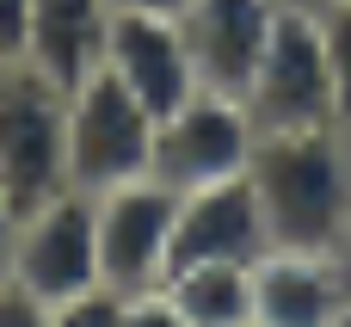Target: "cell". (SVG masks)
Listing matches in <instances>:
<instances>
[{
	"label": "cell",
	"mask_w": 351,
	"mask_h": 327,
	"mask_svg": "<svg viewBox=\"0 0 351 327\" xmlns=\"http://www.w3.org/2000/svg\"><path fill=\"white\" fill-rule=\"evenodd\" d=\"M247 179L265 204L271 247L339 253L351 229V136L339 124L321 130H265Z\"/></svg>",
	"instance_id": "cell-1"
},
{
	"label": "cell",
	"mask_w": 351,
	"mask_h": 327,
	"mask_svg": "<svg viewBox=\"0 0 351 327\" xmlns=\"http://www.w3.org/2000/svg\"><path fill=\"white\" fill-rule=\"evenodd\" d=\"M0 192L19 216L68 192V87L37 62L0 68Z\"/></svg>",
	"instance_id": "cell-2"
},
{
	"label": "cell",
	"mask_w": 351,
	"mask_h": 327,
	"mask_svg": "<svg viewBox=\"0 0 351 327\" xmlns=\"http://www.w3.org/2000/svg\"><path fill=\"white\" fill-rule=\"evenodd\" d=\"M154 111L99 62L68 87V185L111 192L154 173Z\"/></svg>",
	"instance_id": "cell-3"
},
{
	"label": "cell",
	"mask_w": 351,
	"mask_h": 327,
	"mask_svg": "<svg viewBox=\"0 0 351 327\" xmlns=\"http://www.w3.org/2000/svg\"><path fill=\"white\" fill-rule=\"evenodd\" d=\"M247 111L265 130H321V124H339V105H333V62H327V25H321V6L308 0H284L278 6V25H271V43L247 80Z\"/></svg>",
	"instance_id": "cell-4"
},
{
	"label": "cell",
	"mask_w": 351,
	"mask_h": 327,
	"mask_svg": "<svg viewBox=\"0 0 351 327\" xmlns=\"http://www.w3.org/2000/svg\"><path fill=\"white\" fill-rule=\"evenodd\" d=\"M56 322V309H68L74 297H86L93 284H105L99 272V216H93V192H56L37 210L19 216L12 235V272Z\"/></svg>",
	"instance_id": "cell-5"
},
{
	"label": "cell",
	"mask_w": 351,
	"mask_h": 327,
	"mask_svg": "<svg viewBox=\"0 0 351 327\" xmlns=\"http://www.w3.org/2000/svg\"><path fill=\"white\" fill-rule=\"evenodd\" d=\"M253 148H259V124H253L247 99L197 87L185 105H173L154 124V179H167L173 192L241 179Z\"/></svg>",
	"instance_id": "cell-6"
},
{
	"label": "cell",
	"mask_w": 351,
	"mask_h": 327,
	"mask_svg": "<svg viewBox=\"0 0 351 327\" xmlns=\"http://www.w3.org/2000/svg\"><path fill=\"white\" fill-rule=\"evenodd\" d=\"M93 216H99V272L111 291L136 297L167 284L173 266V229H179V192L167 179H130L111 192H93Z\"/></svg>",
	"instance_id": "cell-7"
},
{
	"label": "cell",
	"mask_w": 351,
	"mask_h": 327,
	"mask_svg": "<svg viewBox=\"0 0 351 327\" xmlns=\"http://www.w3.org/2000/svg\"><path fill=\"white\" fill-rule=\"evenodd\" d=\"M99 62H105V68H111V74H117L154 117H167L173 105H185V99L197 93V62H191V43H185L179 12L111 6Z\"/></svg>",
	"instance_id": "cell-8"
},
{
	"label": "cell",
	"mask_w": 351,
	"mask_h": 327,
	"mask_svg": "<svg viewBox=\"0 0 351 327\" xmlns=\"http://www.w3.org/2000/svg\"><path fill=\"white\" fill-rule=\"evenodd\" d=\"M271 247L265 204L253 179H216L197 192H179V229H173V266H210V260H259Z\"/></svg>",
	"instance_id": "cell-9"
},
{
	"label": "cell",
	"mask_w": 351,
	"mask_h": 327,
	"mask_svg": "<svg viewBox=\"0 0 351 327\" xmlns=\"http://www.w3.org/2000/svg\"><path fill=\"white\" fill-rule=\"evenodd\" d=\"M278 6L284 0H185L179 25H185V43L197 62V87L247 99V80L271 43Z\"/></svg>",
	"instance_id": "cell-10"
},
{
	"label": "cell",
	"mask_w": 351,
	"mask_h": 327,
	"mask_svg": "<svg viewBox=\"0 0 351 327\" xmlns=\"http://www.w3.org/2000/svg\"><path fill=\"white\" fill-rule=\"evenodd\" d=\"M346 297L339 253L265 247L253 260V327H333Z\"/></svg>",
	"instance_id": "cell-11"
},
{
	"label": "cell",
	"mask_w": 351,
	"mask_h": 327,
	"mask_svg": "<svg viewBox=\"0 0 351 327\" xmlns=\"http://www.w3.org/2000/svg\"><path fill=\"white\" fill-rule=\"evenodd\" d=\"M105 25H111V0H31V62L49 80L74 87L80 74L99 68Z\"/></svg>",
	"instance_id": "cell-12"
},
{
	"label": "cell",
	"mask_w": 351,
	"mask_h": 327,
	"mask_svg": "<svg viewBox=\"0 0 351 327\" xmlns=\"http://www.w3.org/2000/svg\"><path fill=\"white\" fill-rule=\"evenodd\" d=\"M179 327H253V260H210L167 272Z\"/></svg>",
	"instance_id": "cell-13"
},
{
	"label": "cell",
	"mask_w": 351,
	"mask_h": 327,
	"mask_svg": "<svg viewBox=\"0 0 351 327\" xmlns=\"http://www.w3.org/2000/svg\"><path fill=\"white\" fill-rule=\"evenodd\" d=\"M321 25H327V62H333L339 130H351V0L346 6H321Z\"/></svg>",
	"instance_id": "cell-14"
},
{
	"label": "cell",
	"mask_w": 351,
	"mask_h": 327,
	"mask_svg": "<svg viewBox=\"0 0 351 327\" xmlns=\"http://www.w3.org/2000/svg\"><path fill=\"white\" fill-rule=\"evenodd\" d=\"M31 62V0H0V68Z\"/></svg>",
	"instance_id": "cell-15"
},
{
	"label": "cell",
	"mask_w": 351,
	"mask_h": 327,
	"mask_svg": "<svg viewBox=\"0 0 351 327\" xmlns=\"http://www.w3.org/2000/svg\"><path fill=\"white\" fill-rule=\"evenodd\" d=\"M12 235H19V210H12V198L0 192V278L12 272Z\"/></svg>",
	"instance_id": "cell-16"
},
{
	"label": "cell",
	"mask_w": 351,
	"mask_h": 327,
	"mask_svg": "<svg viewBox=\"0 0 351 327\" xmlns=\"http://www.w3.org/2000/svg\"><path fill=\"white\" fill-rule=\"evenodd\" d=\"M111 6H142V12H185V0H111Z\"/></svg>",
	"instance_id": "cell-17"
},
{
	"label": "cell",
	"mask_w": 351,
	"mask_h": 327,
	"mask_svg": "<svg viewBox=\"0 0 351 327\" xmlns=\"http://www.w3.org/2000/svg\"><path fill=\"white\" fill-rule=\"evenodd\" d=\"M339 272H346V291H351V229H346V241H339Z\"/></svg>",
	"instance_id": "cell-18"
},
{
	"label": "cell",
	"mask_w": 351,
	"mask_h": 327,
	"mask_svg": "<svg viewBox=\"0 0 351 327\" xmlns=\"http://www.w3.org/2000/svg\"><path fill=\"white\" fill-rule=\"evenodd\" d=\"M308 6H346V0H308Z\"/></svg>",
	"instance_id": "cell-19"
},
{
	"label": "cell",
	"mask_w": 351,
	"mask_h": 327,
	"mask_svg": "<svg viewBox=\"0 0 351 327\" xmlns=\"http://www.w3.org/2000/svg\"><path fill=\"white\" fill-rule=\"evenodd\" d=\"M346 136H351V130H346Z\"/></svg>",
	"instance_id": "cell-20"
}]
</instances>
